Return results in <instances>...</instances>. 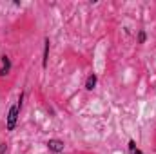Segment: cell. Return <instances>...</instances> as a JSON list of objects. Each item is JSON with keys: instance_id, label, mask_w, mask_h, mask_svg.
I'll use <instances>...</instances> for the list:
<instances>
[{"instance_id": "6da1fadb", "label": "cell", "mask_w": 156, "mask_h": 154, "mask_svg": "<svg viewBox=\"0 0 156 154\" xmlns=\"http://www.w3.org/2000/svg\"><path fill=\"white\" fill-rule=\"evenodd\" d=\"M22 100H24V93H20L16 103H15V105L9 109V113H7V120H5V129H7V131H15V127H16L18 114H20V109H22Z\"/></svg>"}, {"instance_id": "7a4b0ae2", "label": "cell", "mask_w": 156, "mask_h": 154, "mask_svg": "<svg viewBox=\"0 0 156 154\" xmlns=\"http://www.w3.org/2000/svg\"><path fill=\"white\" fill-rule=\"evenodd\" d=\"M47 149L51 151V152H55V154H60V152H64V142L62 140H49L47 142Z\"/></svg>"}, {"instance_id": "3957f363", "label": "cell", "mask_w": 156, "mask_h": 154, "mask_svg": "<svg viewBox=\"0 0 156 154\" xmlns=\"http://www.w3.org/2000/svg\"><path fill=\"white\" fill-rule=\"evenodd\" d=\"M0 60H2L0 76H7V75H9V71H11V58H9L7 54H2V56H0Z\"/></svg>"}, {"instance_id": "277c9868", "label": "cell", "mask_w": 156, "mask_h": 154, "mask_svg": "<svg viewBox=\"0 0 156 154\" xmlns=\"http://www.w3.org/2000/svg\"><path fill=\"white\" fill-rule=\"evenodd\" d=\"M96 82H98V76H96L94 73H91V75L87 76V80H85V89H87V91H93V89L96 87Z\"/></svg>"}, {"instance_id": "5b68a950", "label": "cell", "mask_w": 156, "mask_h": 154, "mask_svg": "<svg viewBox=\"0 0 156 154\" xmlns=\"http://www.w3.org/2000/svg\"><path fill=\"white\" fill-rule=\"evenodd\" d=\"M47 62H49V38L44 40V58H42V67L44 69L47 67Z\"/></svg>"}, {"instance_id": "8992f818", "label": "cell", "mask_w": 156, "mask_h": 154, "mask_svg": "<svg viewBox=\"0 0 156 154\" xmlns=\"http://www.w3.org/2000/svg\"><path fill=\"white\" fill-rule=\"evenodd\" d=\"M145 40H147L145 31H138V44H145Z\"/></svg>"}, {"instance_id": "52a82bcc", "label": "cell", "mask_w": 156, "mask_h": 154, "mask_svg": "<svg viewBox=\"0 0 156 154\" xmlns=\"http://www.w3.org/2000/svg\"><path fill=\"white\" fill-rule=\"evenodd\" d=\"M134 151H136V142L134 140H129V154L134 152Z\"/></svg>"}, {"instance_id": "ba28073f", "label": "cell", "mask_w": 156, "mask_h": 154, "mask_svg": "<svg viewBox=\"0 0 156 154\" xmlns=\"http://www.w3.org/2000/svg\"><path fill=\"white\" fill-rule=\"evenodd\" d=\"M7 152V143H0V154Z\"/></svg>"}, {"instance_id": "9c48e42d", "label": "cell", "mask_w": 156, "mask_h": 154, "mask_svg": "<svg viewBox=\"0 0 156 154\" xmlns=\"http://www.w3.org/2000/svg\"><path fill=\"white\" fill-rule=\"evenodd\" d=\"M131 154H144V152H142V151H140V149H136V151H134V152H131Z\"/></svg>"}]
</instances>
